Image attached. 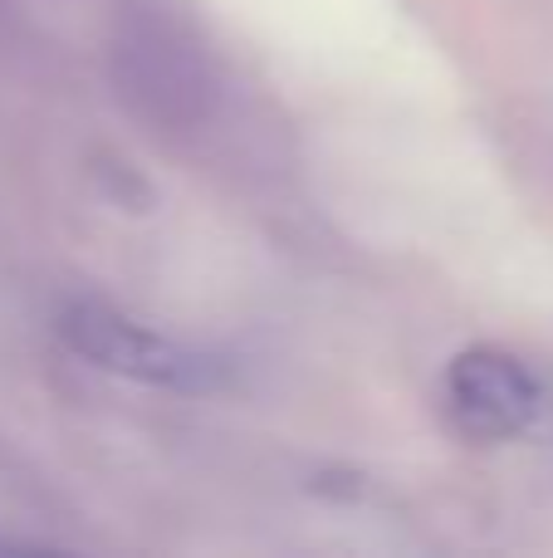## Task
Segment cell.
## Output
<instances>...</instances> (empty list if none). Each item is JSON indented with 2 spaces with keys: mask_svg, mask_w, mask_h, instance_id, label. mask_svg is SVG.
<instances>
[{
  "mask_svg": "<svg viewBox=\"0 0 553 558\" xmlns=\"http://www.w3.org/2000/svg\"><path fill=\"white\" fill-rule=\"evenodd\" d=\"M441 397L451 426L466 441H515L534 432V422L544 416V383L534 377V367L495 343H476L451 357Z\"/></svg>",
  "mask_w": 553,
  "mask_h": 558,
  "instance_id": "2",
  "label": "cell"
},
{
  "mask_svg": "<svg viewBox=\"0 0 553 558\" xmlns=\"http://www.w3.org/2000/svg\"><path fill=\"white\" fill-rule=\"evenodd\" d=\"M59 338L74 357L94 363L108 377H127V383L157 387V392H211L221 387V367L206 353L186 348L182 338L162 333V328L143 324V318L123 314L113 304H69L59 314Z\"/></svg>",
  "mask_w": 553,
  "mask_h": 558,
  "instance_id": "1",
  "label": "cell"
}]
</instances>
